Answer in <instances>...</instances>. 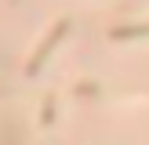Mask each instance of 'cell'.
<instances>
[{"instance_id":"1","label":"cell","mask_w":149,"mask_h":145,"mask_svg":"<svg viewBox=\"0 0 149 145\" xmlns=\"http://www.w3.org/2000/svg\"><path fill=\"white\" fill-rule=\"evenodd\" d=\"M62 33H65V22H58V26H55V33H51V36H47V44H44V47H40V51H36V58H33V65H29V69H36V65H40V58H44V55H47V51H51V47H55V44H58V40H62Z\"/></svg>"}]
</instances>
